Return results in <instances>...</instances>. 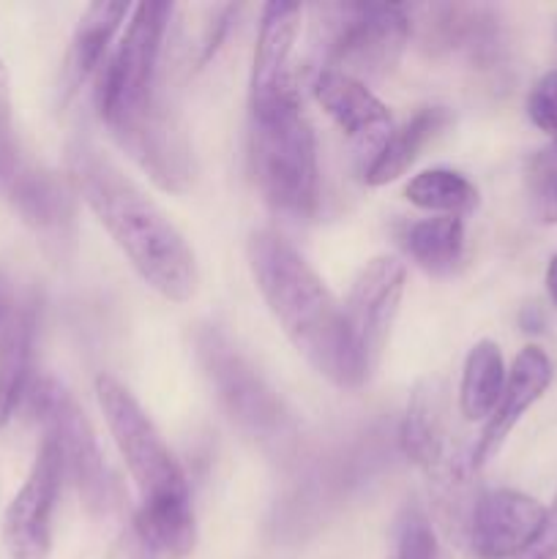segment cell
Segmentation results:
<instances>
[{"label": "cell", "mask_w": 557, "mask_h": 559, "mask_svg": "<svg viewBox=\"0 0 557 559\" xmlns=\"http://www.w3.org/2000/svg\"><path fill=\"white\" fill-rule=\"evenodd\" d=\"M71 186L109 238L162 298L183 304L197 289V262L162 207L93 142L76 140L66 156Z\"/></svg>", "instance_id": "1"}, {"label": "cell", "mask_w": 557, "mask_h": 559, "mask_svg": "<svg viewBox=\"0 0 557 559\" xmlns=\"http://www.w3.org/2000/svg\"><path fill=\"white\" fill-rule=\"evenodd\" d=\"M249 267L268 309L306 364L336 388L366 382L344 325V306L315 267L271 229L249 238Z\"/></svg>", "instance_id": "2"}, {"label": "cell", "mask_w": 557, "mask_h": 559, "mask_svg": "<svg viewBox=\"0 0 557 559\" xmlns=\"http://www.w3.org/2000/svg\"><path fill=\"white\" fill-rule=\"evenodd\" d=\"M251 164L257 186L276 213L309 218L320 197L317 142L298 93L251 109Z\"/></svg>", "instance_id": "3"}, {"label": "cell", "mask_w": 557, "mask_h": 559, "mask_svg": "<svg viewBox=\"0 0 557 559\" xmlns=\"http://www.w3.org/2000/svg\"><path fill=\"white\" fill-rule=\"evenodd\" d=\"M386 431H358L320 453L276 506L273 533L282 540H304L322 527L355 491L364 489L391 459Z\"/></svg>", "instance_id": "4"}, {"label": "cell", "mask_w": 557, "mask_h": 559, "mask_svg": "<svg viewBox=\"0 0 557 559\" xmlns=\"http://www.w3.org/2000/svg\"><path fill=\"white\" fill-rule=\"evenodd\" d=\"M315 14L320 71H336L364 85L391 74L413 36L404 5L336 3L315 5Z\"/></svg>", "instance_id": "5"}, {"label": "cell", "mask_w": 557, "mask_h": 559, "mask_svg": "<svg viewBox=\"0 0 557 559\" xmlns=\"http://www.w3.org/2000/svg\"><path fill=\"white\" fill-rule=\"evenodd\" d=\"M194 347L197 360L233 424L268 453L287 456L295 448L298 426L276 391L257 374L227 333L216 325H202L194 336Z\"/></svg>", "instance_id": "6"}, {"label": "cell", "mask_w": 557, "mask_h": 559, "mask_svg": "<svg viewBox=\"0 0 557 559\" xmlns=\"http://www.w3.org/2000/svg\"><path fill=\"white\" fill-rule=\"evenodd\" d=\"M399 448L426 475L448 527H457V533L464 538L470 511H473V506L464 500V486L473 467L453 448L446 396L437 380L418 382L410 393L407 409L399 426Z\"/></svg>", "instance_id": "7"}, {"label": "cell", "mask_w": 557, "mask_h": 559, "mask_svg": "<svg viewBox=\"0 0 557 559\" xmlns=\"http://www.w3.org/2000/svg\"><path fill=\"white\" fill-rule=\"evenodd\" d=\"M96 393L109 435L134 478L142 506L191 500L183 469L129 388L104 374L96 380Z\"/></svg>", "instance_id": "8"}, {"label": "cell", "mask_w": 557, "mask_h": 559, "mask_svg": "<svg viewBox=\"0 0 557 559\" xmlns=\"http://www.w3.org/2000/svg\"><path fill=\"white\" fill-rule=\"evenodd\" d=\"M175 14L173 3H140L131 11L126 36L98 71L96 107L109 129L137 112L162 80L164 36Z\"/></svg>", "instance_id": "9"}, {"label": "cell", "mask_w": 557, "mask_h": 559, "mask_svg": "<svg viewBox=\"0 0 557 559\" xmlns=\"http://www.w3.org/2000/svg\"><path fill=\"white\" fill-rule=\"evenodd\" d=\"M27 404L36 424L42 426L44 440L58 448L66 478L74 480L85 506L91 511H107L112 480H109L96 431L76 399L52 377H38L27 391Z\"/></svg>", "instance_id": "10"}, {"label": "cell", "mask_w": 557, "mask_h": 559, "mask_svg": "<svg viewBox=\"0 0 557 559\" xmlns=\"http://www.w3.org/2000/svg\"><path fill=\"white\" fill-rule=\"evenodd\" d=\"M115 140L164 191H186L194 178L191 145L164 76L147 102L112 129Z\"/></svg>", "instance_id": "11"}, {"label": "cell", "mask_w": 557, "mask_h": 559, "mask_svg": "<svg viewBox=\"0 0 557 559\" xmlns=\"http://www.w3.org/2000/svg\"><path fill=\"white\" fill-rule=\"evenodd\" d=\"M410 27L435 55H453L478 71L506 60V31L497 9L481 3H431L407 9Z\"/></svg>", "instance_id": "12"}, {"label": "cell", "mask_w": 557, "mask_h": 559, "mask_svg": "<svg viewBox=\"0 0 557 559\" xmlns=\"http://www.w3.org/2000/svg\"><path fill=\"white\" fill-rule=\"evenodd\" d=\"M404 278H407V271L396 257H375L355 276L353 289L347 295L344 325H347L349 344H353L355 358L366 377L380 364L388 333H391L399 304H402Z\"/></svg>", "instance_id": "13"}, {"label": "cell", "mask_w": 557, "mask_h": 559, "mask_svg": "<svg viewBox=\"0 0 557 559\" xmlns=\"http://www.w3.org/2000/svg\"><path fill=\"white\" fill-rule=\"evenodd\" d=\"M63 459L42 440L25 484L3 513V546L11 559H47L52 549V519L63 489Z\"/></svg>", "instance_id": "14"}, {"label": "cell", "mask_w": 557, "mask_h": 559, "mask_svg": "<svg viewBox=\"0 0 557 559\" xmlns=\"http://www.w3.org/2000/svg\"><path fill=\"white\" fill-rule=\"evenodd\" d=\"M546 508L517 489H495L473 502L464 540L478 559H517L533 544Z\"/></svg>", "instance_id": "15"}, {"label": "cell", "mask_w": 557, "mask_h": 559, "mask_svg": "<svg viewBox=\"0 0 557 559\" xmlns=\"http://www.w3.org/2000/svg\"><path fill=\"white\" fill-rule=\"evenodd\" d=\"M311 87H315V98L322 104V109L358 145L360 156L366 158L364 169L369 167L371 158L382 151L393 131L386 104L369 91V85L336 74V71H317Z\"/></svg>", "instance_id": "16"}, {"label": "cell", "mask_w": 557, "mask_h": 559, "mask_svg": "<svg viewBox=\"0 0 557 559\" xmlns=\"http://www.w3.org/2000/svg\"><path fill=\"white\" fill-rule=\"evenodd\" d=\"M552 360L549 355L541 347H524L522 353L513 360L511 371L506 377V388H502V396L497 402L495 413L486 420L484 431H481L478 442L470 451V467L481 469L497 451L502 448V442L508 440V435L513 431V426L524 418L530 407L538 402L546 393V388L552 385Z\"/></svg>", "instance_id": "17"}, {"label": "cell", "mask_w": 557, "mask_h": 559, "mask_svg": "<svg viewBox=\"0 0 557 559\" xmlns=\"http://www.w3.org/2000/svg\"><path fill=\"white\" fill-rule=\"evenodd\" d=\"M304 9L298 3H268L262 9L260 33H257L254 63H251V109L268 107L287 93H295L293 63L295 41L300 33Z\"/></svg>", "instance_id": "18"}, {"label": "cell", "mask_w": 557, "mask_h": 559, "mask_svg": "<svg viewBox=\"0 0 557 559\" xmlns=\"http://www.w3.org/2000/svg\"><path fill=\"white\" fill-rule=\"evenodd\" d=\"M33 347H36V304H11L0 325V429L11 424L31 391Z\"/></svg>", "instance_id": "19"}, {"label": "cell", "mask_w": 557, "mask_h": 559, "mask_svg": "<svg viewBox=\"0 0 557 559\" xmlns=\"http://www.w3.org/2000/svg\"><path fill=\"white\" fill-rule=\"evenodd\" d=\"M3 194L38 233L66 238L74 229V200L69 186L47 169L25 164Z\"/></svg>", "instance_id": "20"}, {"label": "cell", "mask_w": 557, "mask_h": 559, "mask_svg": "<svg viewBox=\"0 0 557 559\" xmlns=\"http://www.w3.org/2000/svg\"><path fill=\"white\" fill-rule=\"evenodd\" d=\"M126 14H129V5L107 3V0L91 3L82 11L74 36H71L69 55H66V91L74 93L76 87L85 85L96 71H102L104 60H107L109 41H112V36L118 33Z\"/></svg>", "instance_id": "21"}, {"label": "cell", "mask_w": 557, "mask_h": 559, "mask_svg": "<svg viewBox=\"0 0 557 559\" xmlns=\"http://www.w3.org/2000/svg\"><path fill=\"white\" fill-rule=\"evenodd\" d=\"M451 123V112L446 107H424L413 115L404 126L391 131L382 151L371 158L364 169V180L369 186H386L402 178L426 145Z\"/></svg>", "instance_id": "22"}, {"label": "cell", "mask_w": 557, "mask_h": 559, "mask_svg": "<svg viewBox=\"0 0 557 559\" xmlns=\"http://www.w3.org/2000/svg\"><path fill=\"white\" fill-rule=\"evenodd\" d=\"M137 546L156 557H186L194 549L197 522L191 500L140 506L134 519Z\"/></svg>", "instance_id": "23"}, {"label": "cell", "mask_w": 557, "mask_h": 559, "mask_svg": "<svg viewBox=\"0 0 557 559\" xmlns=\"http://www.w3.org/2000/svg\"><path fill=\"white\" fill-rule=\"evenodd\" d=\"M506 364L495 342L484 338L467 353L459 385V409L467 420H489L506 388Z\"/></svg>", "instance_id": "24"}, {"label": "cell", "mask_w": 557, "mask_h": 559, "mask_svg": "<svg viewBox=\"0 0 557 559\" xmlns=\"http://www.w3.org/2000/svg\"><path fill=\"white\" fill-rule=\"evenodd\" d=\"M404 249L415 265L435 276L453 271L464 254L462 216H429L410 224L404 233Z\"/></svg>", "instance_id": "25"}, {"label": "cell", "mask_w": 557, "mask_h": 559, "mask_svg": "<svg viewBox=\"0 0 557 559\" xmlns=\"http://www.w3.org/2000/svg\"><path fill=\"white\" fill-rule=\"evenodd\" d=\"M407 200L420 211H431L437 216H462L478 205V189L457 169H424L415 175L404 189Z\"/></svg>", "instance_id": "26"}, {"label": "cell", "mask_w": 557, "mask_h": 559, "mask_svg": "<svg viewBox=\"0 0 557 559\" xmlns=\"http://www.w3.org/2000/svg\"><path fill=\"white\" fill-rule=\"evenodd\" d=\"M391 559H446L429 519L418 506H404L393 522Z\"/></svg>", "instance_id": "27"}, {"label": "cell", "mask_w": 557, "mask_h": 559, "mask_svg": "<svg viewBox=\"0 0 557 559\" xmlns=\"http://www.w3.org/2000/svg\"><path fill=\"white\" fill-rule=\"evenodd\" d=\"M528 189L541 222L557 224V151H544L530 162Z\"/></svg>", "instance_id": "28"}, {"label": "cell", "mask_w": 557, "mask_h": 559, "mask_svg": "<svg viewBox=\"0 0 557 559\" xmlns=\"http://www.w3.org/2000/svg\"><path fill=\"white\" fill-rule=\"evenodd\" d=\"M25 167V158L20 153V142L14 134V120H11V93H9V71L0 58V191L9 189L16 173Z\"/></svg>", "instance_id": "29"}, {"label": "cell", "mask_w": 557, "mask_h": 559, "mask_svg": "<svg viewBox=\"0 0 557 559\" xmlns=\"http://www.w3.org/2000/svg\"><path fill=\"white\" fill-rule=\"evenodd\" d=\"M528 115L541 131H546L555 140L557 147V69L546 71L533 85L528 96Z\"/></svg>", "instance_id": "30"}, {"label": "cell", "mask_w": 557, "mask_h": 559, "mask_svg": "<svg viewBox=\"0 0 557 559\" xmlns=\"http://www.w3.org/2000/svg\"><path fill=\"white\" fill-rule=\"evenodd\" d=\"M517 559H557V495L555 500H552V506L546 508L544 524H541L533 544H530Z\"/></svg>", "instance_id": "31"}, {"label": "cell", "mask_w": 557, "mask_h": 559, "mask_svg": "<svg viewBox=\"0 0 557 559\" xmlns=\"http://www.w3.org/2000/svg\"><path fill=\"white\" fill-rule=\"evenodd\" d=\"M546 293L557 304V254L549 260V267H546Z\"/></svg>", "instance_id": "32"}, {"label": "cell", "mask_w": 557, "mask_h": 559, "mask_svg": "<svg viewBox=\"0 0 557 559\" xmlns=\"http://www.w3.org/2000/svg\"><path fill=\"white\" fill-rule=\"evenodd\" d=\"M11 309V300H9V287H5L3 276H0V325H3L5 314H9Z\"/></svg>", "instance_id": "33"}, {"label": "cell", "mask_w": 557, "mask_h": 559, "mask_svg": "<svg viewBox=\"0 0 557 559\" xmlns=\"http://www.w3.org/2000/svg\"><path fill=\"white\" fill-rule=\"evenodd\" d=\"M137 559H158V557H156V555H151V551L142 549V546H140V551H137Z\"/></svg>", "instance_id": "34"}, {"label": "cell", "mask_w": 557, "mask_h": 559, "mask_svg": "<svg viewBox=\"0 0 557 559\" xmlns=\"http://www.w3.org/2000/svg\"><path fill=\"white\" fill-rule=\"evenodd\" d=\"M555 151H557V147H555Z\"/></svg>", "instance_id": "35"}]
</instances>
